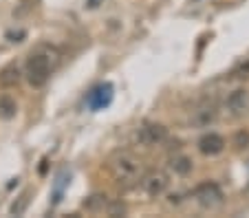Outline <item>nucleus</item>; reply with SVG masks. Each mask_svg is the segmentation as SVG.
<instances>
[{"label":"nucleus","mask_w":249,"mask_h":218,"mask_svg":"<svg viewBox=\"0 0 249 218\" xmlns=\"http://www.w3.org/2000/svg\"><path fill=\"white\" fill-rule=\"evenodd\" d=\"M165 128L163 126H159V123H148V126H143L139 133V141L146 143V146H155V143H161L165 139Z\"/></svg>","instance_id":"6"},{"label":"nucleus","mask_w":249,"mask_h":218,"mask_svg":"<svg viewBox=\"0 0 249 218\" xmlns=\"http://www.w3.org/2000/svg\"><path fill=\"white\" fill-rule=\"evenodd\" d=\"M53 53H55L53 49L51 51L40 49V51L31 53V57L27 62V80L31 86H44L49 82L53 67H55V57H51Z\"/></svg>","instance_id":"1"},{"label":"nucleus","mask_w":249,"mask_h":218,"mask_svg":"<svg viewBox=\"0 0 249 218\" xmlns=\"http://www.w3.org/2000/svg\"><path fill=\"white\" fill-rule=\"evenodd\" d=\"M108 212H110V216H122V214L126 212V207H124L122 203H115V205H110Z\"/></svg>","instance_id":"17"},{"label":"nucleus","mask_w":249,"mask_h":218,"mask_svg":"<svg viewBox=\"0 0 249 218\" xmlns=\"http://www.w3.org/2000/svg\"><path fill=\"white\" fill-rule=\"evenodd\" d=\"M110 170H113L115 179L122 181H132L139 172V161L137 157H132L130 152H117L113 159H110Z\"/></svg>","instance_id":"2"},{"label":"nucleus","mask_w":249,"mask_h":218,"mask_svg":"<svg viewBox=\"0 0 249 218\" xmlns=\"http://www.w3.org/2000/svg\"><path fill=\"white\" fill-rule=\"evenodd\" d=\"M227 106L234 115H245L249 110V93L247 90H234L227 100Z\"/></svg>","instance_id":"8"},{"label":"nucleus","mask_w":249,"mask_h":218,"mask_svg":"<svg viewBox=\"0 0 249 218\" xmlns=\"http://www.w3.org/2000/svg\"><path fill=\"white\" fill-rule=\"evenodd\" d=\"M234 75L236 77H240V80H245V77H249V60L245 62V64H240L238 68L234 71Z\"/></svg>","instance_id":"16"},{"label":"nucleus","mask_w":249,"mask_h":218,"mask_svg":"<svg viewBox=\"0 0 249 218\" xmlns=\"http://www.w3.org/2000/svg\"><path fill=\"white\" fill-rule=\"evenodd\" d=\"M106 205H108L106 194H93V196H89V199L84 201V207L89 209V212H102Z\"/></svg>","instance_id":"11"},{"label":"nucleus","mask_w":249,"mask_h":218,"mask_svg":"<svg viewBox=\"0 0 249 218\" xmlns=\"http://www.w3.org/2000/svg\"><path fill=\"white\" fill-rule=\"evenodd\" d=\"M172 170L177 172V174H188V172L192 170V161H190L188 157H174L172 159Z\"/></svg>","instance_id":"12"},{"label":"nucleus","mask_w":249,"mask_h":218,"mask_svg":"<svg viewBox=\"0 0 249 218\" xmlns=\"http://www.w3.org/2000/svg\"><path fill=\"white\" fill-rule=\"evenodd\" d=\"M141 185H143V190L150 196H159V194H163L165 187H168V176H165L163 172H150L146 179L141 181Z\"/></svg>","instance_id":"5"},{"label":"nucleus","mask_w":249,"mask_h":218,"mask_svg":"<svg viewBox=\"0 0 249 218\" xmlns=\"http://www.w3.org/2000/svg\"><path fill=\"white\" fill-rule=\"evenodd\" d=\"M16 110H18V106H16V101L11 100L9 95L0 97V119H5V121L14 119L16 117Z\"/></svg>","instance_id":"10"},{"label":"nucleus","mask_w":249,"mask_h":218,"mask_svg":"<svg viewBox=\"0 0 249 218\" xmlns=\"http://www.w3.org/2000/svg\"><path fill=\"white\" fill-rule=\"evenodd\" d=\"M196 199L203 207H216V205L223 201V194H221V190H218V185L205 183L196 190Z\"/></svg>","instance_id":"4"},{"label":"nucleus","mask_w":249,"mask_h":218,"mask_svg":"<svg viewBox=\"0 0 249 218\" xmlns=\"http://www.w3.org/2000/svg\"><path fill=\"white\" fill-rule=\"evenodd\" d=\"M27 205H29V192H24L22 196L18 199V203H14L11 205V214H16V216H20V214L27 209Z\"/></svg>","instance_id":"14"},{"label":"nucleus","mask_w":249,"mask_h":218,"mask_svg":"<svg viewBox=\"0 0 249 218\" xmlns=\"http://www.w3.org/2000/svg\"><path fill=\"white\" fill-rule=\"evenodd\" d=\"M18 82H20L18 64H7V67L0 71V84H2V86H16Z\"/></svg>","instance_id":"9"},{"label":"nucleus","mask_w":249,"mask_h":218,"mask_svg":"<svg viewBox=\"0 0 249 218\" xmlns=\"http://www.w3.org/2000/svg\"><path fill=\"white\" fill-rule=\"evenodd\" d=\"M99 0H89V7H97Z\"/></svg>","instance_id":"18"},{"label":"nucleus","mask_w":249,"mask_h":218,"mask_svg":"<svg viewBox=\"0 0 249 218\" xmlns=\"http://www.w3.org/2000/svg\"><path fill=\"white\" fill-rule=\"evenodd\" d=\"M198 148H201L203 154L214 157V154H221L223 152V148H225V139H223L221 134H216V133H210V134H205V137H201Z\"/></svg>","instance_id":"7"},{"label":"nucleus","mask_w":249,"mask_h":218,"mask_svg":"<svg viewBox=\"0 0 249 218\" xmlns=\"http://www.w3.org/2000/svg\"><path fill=\"white\" fill-rule=\"evenodd\" d=\"M110 101H113V86L110 84L97 86V88H93L89 93V97H86V104H89L93 110L104 108V106H108Z\"/></svg>","instance_id":"3"},{"label":"nucleus","mask_w":249,"mask_h":218,"mask_svg":"<svg viewBox=\"0 0 249 218\" xmlns=\"http://www.w3.org/2000/svg\"><path fill=\"white\" fill-rule=\"evenodd\" d=\"M234 146H236V148H247V146H249V133H245V130L236 133V137H234Z\"/></svg>","instance_id":"15"},{"label":"nucleus","mask_w":249,"mask_h":218,"mask_svg":"<svg viewBox=\"0 0 249 218\" xmlns=\"http://www.w3.org/2000/svg\"><path fill=\"white\" fill-rule=\"evenodd\" d=\"M214 117H216V108H214V106H210V108H203V110H198V117H196V121L205 126V123L214 121Z\"/></svg>","instance_id":"13"}]
</instances>
